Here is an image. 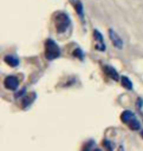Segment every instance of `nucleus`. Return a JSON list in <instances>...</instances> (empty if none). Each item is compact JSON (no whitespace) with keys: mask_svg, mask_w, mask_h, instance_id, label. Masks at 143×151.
Returning a JSON list of instances; mask_svg holds the SVG:
<instances>
[{"mask_svg":"<svg viewBox=\"0 0 143 151\" xmlns=\"http://www.w3.org/2000/svg\"><path fill=\"white\" fill-rule=\"evenodd\" d=\"M71 19L69 15L66 12H57L54 17V25H55V29L57 34H64L71 27Z\"/></svg>","mask_w":143,"mask_h":151,"instance_id":"obj_1","label":"nucleus"},{"mask_svg":"<svg viewBox=\"0 0 143 151\" xmlns=\"http://www.w3.org/2000/svg\"><path fill=\"white\" fill-rule=\"evenodd\" d=\"M44 49L45 58L48 61H53V60L59 58L61 56V48L52 38H47L45 40Z\"/></svg>","mask_w":143,"mask_h":151,"instance_id":"obj_2","label":"nucleus"},{"mask_svg":"<svg viewBox=\"0 0 143 151\" xmlns=\"http://www.w3.org/2000/svg\"><path fill=\"white\" fill-rule=\"evenodd\" d=\"M121 120L124 124L129 127L132 131H139L141 129V124L137 119L136 115L130 110H124L121 114Z\"/></svg>","mask_w":143,"mask_h":151,"instance_id":"obj_3","label":"nucleus"},{"mask_svg":"<svg viewBox=\"0 0 143 151\" xmlns=\"http://www.w3.org/2000/svg\"><path fill=\"white\" fill-rule=\"evenodd\" d=\"M20 86V81L16 76H8L4 80V86L12 91H17Z\"/></svg>","mask_w":143,"mask_h":151,"instance_id":"obj_4","label":"nucleus"},{"mask_svg":"<svg viewBox=\"0 0 143 151\" xmlns=\"http://www.w3.org/2000/svg\"><path fill=\"white\" fill-rule=\"evenodd\" d=\"M109 37H110L112 43H113L114 46L117 48V49L121 50L124 47V41L120 35H118L117 32H115L113 29H109Z\"/></svg>","mask_w":143,"mask_h":151,"instance_id":"obj_5","label":"nucleus"},{"mask_svg":"<svg viewBox=\"0 0 143 151\" xmlns=\"http://www.w3.org/2000/svg\"><path fill=\"white\" fill-rule=\"evenodd\" d=\"M93 37L96 40V44H95V49L98 51H102L104 52L106 50V44L104 41V37H103L102 34L100 32L98 29H94L93 31Z\"/></svg>","mask_w":143,"mask_h":151,"instance_id":"obj_6","label":"nucleus"},{"mask_svg":"<svg viewBox=\"0 0 143 151\" xmlns=\"http://www.w3.org/2000/svg\"><path fill=\"white\" fill-rule=\"evenodd\" d=\"M103 71L106 74V76H108L109 78H112L115 81H121V77L119 75L118 71L116 70L114 67H112L110 65H104L103 66Z\"/></svg>","mask_w":143,"mask_h":151,"instance_id":"obj_7","label":"nucleus"},{"mask_svg":"<svg viewBox=\"0 0 143 151\" xmlns=\"http://www.w3.org/2000/svg\"><path fill=\"white\" fill-rule=\"evenodd\" d=\"M35 98H36V93L34 92L24 95L22 99V105H23L24 109H28L29 106H32V104L33 103V101L35 100Z\"/></svg>","mask_w":143,"mask_h":151,"instance_id":"obj_8","label":"nucleus"},{"mask_svg":"<svg viewBox=\"0 0 143 151\" xmlns=\"http://www.w3.org/2000/svg\"><path fill=\"white\" fill-rule=\"evenodd\" d=\"M74 7H75V10L77 12L78 18H80L81 22L84 24V8H83V2H81L80 0H75Z\"/></svg>","mask_w":143,"mask_h":151,"instance_id":"obj_9","label":"nucleus"},{"mask_svg":"<svg viewBox=\"0 0 143 151\" xmlns=\"http://www.w3.org/2000/svg\"><path fill=\"white\" fill-rule=\"evenodd\" d=\"M4 62L12 68H16L20 65V59L17 56L11 55V54L4 56Z\"/></svg>","mask_w":143,"mask_h":151,"instance_id":"obj_10","label":"nucleus"},{"mask_svg":"<svg viewBox=\"0 0 143 151\" xmlns=\"http://www.w3.org/2000/svg\"><path fill=\"white\" fill-rule=\"evenodd\" d=\"M121 83L124 88L127 90H132L133 89V83L130 81V78L126 76H121Z\"/></svg>","mask_w":143,"mask_h":151,"instance_id":"obj_11","label":"nucleus"},{"mask_svg":"<svg viewBox=\"0 0 143 151\" xmlns=\"http://www.w3.org/2000/svg\"><path fill=\"white\" fill-rule=\"evenodd\" d=\"M73 56L75 57V58H78V59H80V60H83L84 59V52L83 51V49L80 47H78V48H75V49L73 51Z\"/></svg>","mask_w":143,"mask_h":151,"instance_id":"obj_12","label":"nucleus"},{"mask_svg":"<svg viewBox=\"0 0 143 151\" xmlns=\"http://www.w3.org/2000/svg\"><path fill=\"white\" fill-rule=\"evenodd\" d=\"M103 145H104L105 148L108 149V150H113L115 148L113 142L110 140H108V139H105L104 141H103Z\"/></svg>","mask_w":143,"mask_h":151,"instance_id":"obj_13","label":"nucleus"},{"mask_svg":"<svg viewBox=\"0 0 143 151\" xmlns=\"http://www.w3.org/2000/svg\"><path fill=\"white\" fill-rule=\"evenodd\" d=\"M142 107H143V98L139 97L137 98V100H136V108H137L138 111H141Z\"/></svg>","mask_w":143,"mask_h":151,"instance_id":"obj_14","label":"nucleus"},{"mask_svg":"<svg viewBox=\"0 0 143 151\" xmlns=\"http://www.w3.org/2000/svg\"><path fill=\"white\" fill-rule=\"evenodd\" d=\"M25 94H26V88H23L21 91L17 92L16 94H15V96H16V97H21V96H24Z\"/></svg>","mask_w":143,"mask_h":151,"instance_id":"obj_15","label":"nucleus"},{"mask_svg":"<svg viewBox=\"0 0 143 151\" xmlns=\"http://www.w3.org/2000/svg\"><path fill=\"white\" fill-rule=\"evenodd\" d=\"M141 137L143 138V129H142V131H141Z\"/></svg>","mask_w":143,"mask_h":151,"instance_id":"obj_16","label":"nucleus"},{"mask_svg":"<svg viewBox=\"0 0 143 151\" xmlns=\"http://www.w3.org/2000/svg\"><path fill=\"white\" fill-rule=\"evenodd\" d=\"M141 114H142V118H143V113H141Z\"/></svg>","mask_w":143,"mask_h":151,"instance_id":"obj_17","label":"nucleus"}]
</instances>
